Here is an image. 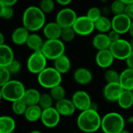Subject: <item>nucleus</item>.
Instances as JSON below:
<instances>
[{
  "label": "nucleus",
  "mask_w": 133,
  "mask_h": 133,
  "mask_svg": "<svg viewBox=\"0 0 133 133\" xmlns=\"http://www.w3.org/2000/svg\"><path fill=\"white\" fill-rule=\"evenodd\" d=\"M45 22V14L41 11L39 6H28L24 10L22 16L23 26L32 33L43 29L46 24Z\"/></svg>",
  "instance_id": "obj_1"
},
{
  "label": "nucleus",
  "mask_w": 133,
  "mask_h": 133,
  "mask_svg": "<svg viewBox=\"0 0 133 133\" xmlns=\"http://www.w3.org/2000/svg\"><path fill=\"white\" fill-rule=\"evenodd\" d=\"M102 118L97 111L89 109L79 113L76 124L79 129L84 133H94L101 129Z\"/></svg>",
  "instance_id": "obj_2"
},
{
  "label": "nucleus",
  "mask_w": 133,
  "mask_h": 133,
  "mask_svg": "<svg viewBox=\"0 0 133 133\" xmlns=\"http://www.w3.org/2000/svg\"><path fill=\"white\" fill-rule=\"evenodd\" d=\"M24 84L16 79H11L4 86L1 87L0 94L2 99L9 102H15L22 100L26 92Z\"/></svg>",
  "instance_id": "obj_3"
},
{
  "label": "nucleus",
  "mask_w": 133,
  "mask_h": 133,
  "mask_svg": "<svg viewBox=\"0 0 133 133\" xmlns=\"http://www.w3.org/2000/svg\"><path fill=\"white\" fill-rule=\"evenodd\" d=\"M125 120L118 112H109L102 118L101 130L104 133H120L125 129Z\"/></svg>",
  "instance_id": "obj_4"
},
{
  "label": "nucleus",
  "mask_w": 133,
  "mask_h": 133,
  "mask_svg": "<svg viewBox=\"0 0 133 133\" xmlns=\"http://www.w3.org/2000/svg\"><path fill=\"white\" fill-rule=\"evenodd\" d=\"M62 81V74H60L54 67H47L37 75L38 83L45 89L51 90L52 88L61 85Z\"/></svg>",
  "instance_id": "obj_5"
},
{
  "label": "nucleus",
  "mask_w": 133,
  "mask_h": 133,
  "mask_svg": "<svg viewBox=\"0 0 133 133\" xmlns=\"http://www.w3.org/2000/svg\"><path fill=\"white\" fill-rule=\"evenodd\" d=\"M41 51L48 60L55 61L65 55V45L61 39L46 40L44 43Z\"/></svg>",
  "instance_id": "obj_6"
},
{
  "label": "nucleus",
  "mask_w": 133,
  "mask_h": 133,
  "mask_svg": "<svg viewBox=\"0 0 133 133\" xmlns=\"http://www.w3.org/2000/svg\"><path fill=\"white\" fill-rule=\"evenodd\" d=\"M47 61L48 59L41 51H33L26 61L27 70L30 73L39 75L47 68Z\"/></svg>",
  "instance_id": "obj_7"
},
{
  "label": "nucleus",
  "mask_w": 133,
  "mask_h": 133,
  "mask_svg": "<svg viewBox=\"0 0 133 133\" xmlns=\"http://www.w3.org/2000/svg\"><path fill=\"white\" fill-rule=\"evenodd\" d=\"M109 50L115 58L118 60H126L132 51L130 42L122 38L111 43Z\"/></svg>",
  "instance_id": "obj_8"
},
{
  "label": "nucleus",
  "mask_w": 133,
  "mask_h": 133,
  "mask_svg": "<svg viewBox=\"0 0 133 133\" xmlns=\"http://www.w3.org/2000/svg\"><path fill=\"white\" fill-rule=\"evenodd\" d=\"M78 16L75 10L69 7L62 8L56 15L55 22L62 28L72 27Z\"/></svg>",
  "instance_id": "obj_9"
},
{
  "label": "nucleus",
  "mask_w": 133,
  "mask_h": 133,
  "mask_svg": "<svg viewBox=\"0 0 133 133\" xmlns=\"http://www.w3.org/2000/svg\"><path fill=\"white\" fill-rule=\"evenodd\" d=\"M76 34L80 36H88L95 30V24L87 15L78 16L73 26Z\"/></svg>",
  "instance_id": "obj_10"
},
{
  "label": "nucleus",
  "mask_w": 133,
  "mask_h": 133,
  "mask_svg": "<svg viewBox=\"0 0 133 133\" xmlns=\"http://www.w3.org/2000/svg\"><path fill=\"white\" fill-rule=\"evenodd\" d=\"M72 101L73 102L76 110L82 111L90 109L93 101L90 94L84 90H77L72 96Z\"/></svg>",
  "instance_id": "obj_11"
},
{
  "label": "nucleus",
  "mask_w": 133,
  "mask_h": 133,
  "mask_svg": "<svg viewBox=\"0 0 133 133\" xmlns=\"http://www.w3.org/2000/svg\"><path fill=\"white\" fill-rule=\"evenodd\" d=\"M61 115L55 107L43 110L41 122L44 126L48 129L55 128L60 122Z\"/></svg>",
  "instance_id": "obj_12"
},
{
  "label": "nucleus",
  "mask_w": 133,
  "mask_h": 133,
  "mask_svg": "<svg viewBox=\"0 0 133 133\" xmlns=\"http://www.w3.org/2000/svg\"><path fill=\"white\" fill-rule=\"evenodd\" d=\"M132 21V20L125 13L114 16L113 19H111L112 30L118 33L120 35L129 33Z\"/></svg>",
  "instance_id": "obj_13"
},
{
  "label": "nucleus",
  "mask_w": 133,
  "mask_h": 133,
  "mask_svg": "<svg viewBox=\"0 0 133 133\" xmlns=\"http://www.w3.org/2000/svg\"><path fill=\"white\" fill-rule=\"evenodd\" d=\"M123 91L124 89L119 83H107L103 90V96L109 102H118Z\"/></svg>",
  "instance_id": "obj_14"
},
{
  "label": "nucleus",
  "mask_w": 133,
  "mask_h": 133,
  "mask_svg": "<svg viewBox=\"0 0 133 133\" xmlns=\"http://www.w3.org/2000/svg\"><path fill=\"white\" fill-rule=\"evenodd\" d=\"M115 57L109 49L98 51L95 56L96 64L102 69H109L114 63Z\"/></svg>",
  "instance_id": "obj_15"
},
{
  "label": "nucleus",
  "mask_w": 133,
  "mask_h": 133,
  "mask_svg": "<svg viewBox=\"0 0 133 133\" xmlns=\"http://www.w3.org/2000/svg\"><path fill=\"white\" fill-rule=\"evenodd\" d=\"M55 108L58 111L60 115L64 116V117L72 116L76 111V108L73 102L72 101V100L71 99L69 100L67 98H65L59 101H57L55 103Z\"/></svg>",
  "instance_id": "obj_16"
},
{
  "label": "nucleus",
  "mask_w": 133,
  "mask_h": 133,
  "mask_svg": "<svg viewBox=\"0 0 133 133\" xmlns=\"http://www.w3.org/2000/svg\"><path fill=\"white\" fill-rule=\"evenodd\" d=\"M73 79L79 85L85 86L90 83L93 80V74L90 69L84 67L78 68L73 73Z\"/></svg>",
  "instance_id": "obj_17"
},
{
  "label": "nucleus",
  "mask_w": 133,
  "mask_h": 133,
  "mask_svg": "<svg viewBox=\"0 0 133 133\" xmlns=\"http://www.w3.org/2000/svg\"><path fill=\"white\" fill-rule=\"evenodd\" d=\"M62 31V28L56 22H51L46 23L43 28V34L46 40L60 39Z\"/></svg>",
  "instance_id": "obj_18"
},
{
  "label": "nucleus",
  "mask_w": 133,
  "mask_h": 133,
  "mask_svg": "<svg viewBox=\"0 0 133 133\" xmlns=\"http://www.w3.org/2000/svg\"><path fill=\"white\" fill-rule=\"evenodd\" d=\"M30 34V31L24 26H19L12 31L11 39L16 45L20 46L26 44Z\"/></svg>",
  "instance_id": "obj_19"
},
{
  "label": "nucleus",
  "mask_w": 133,
  "mask_h": 133,
  "mask_svg": "<svg viewBox=\"0 0 133 133\" xmlns=\"http://www.w3.org/2000/svg\"><path fill=\"white\" fill-rule=\"evenodd\" d=\"M15 60L13 50L10 46L3 44L0 46V67H7Z\"/></svg>",
  "instance_id": "obj_20"
},
{
  "label": "nucleus",
  "mask_w": 133,
  "mask_h": 133,
  "mask_svg": "<svg viewBox=\"0 0 133 133\" xmlns=\"http://www.w3.org/2000/svg\"><path fill=\"white\" fill-rule=\"evenodd\" d=\"M93 46L97 51L108 50L110 48L111 45V41L109 39L108 34H101L99 33L94 36L92 41Z\"/></svg>",
  "instance_id": "obj_21"
},
{
  "label": "nucleus",
  "mask_w": 133,
  "mask_h": 133,
  "mask_svg": "<svg viewBox=\"0 0 133 133\" xmlns=\"http://www.w3.org/2000/svg\"><path fill=\"white\" fill-rule=\"evenodd\" d=\"M119 83L124 90L133 91V69L127 68L120 73Z\"/></svg>",
  "instance_id": "obj_22"
},
{
  "label": "nucleus",
  "mask_w": 133,
  "mask_h": 133,
  "mask_svg": "<svg viewBox=\"0 0 133 133\" xmlns=\"http://www.w3.org/2000/svg\"><path fill=\"white\" fill-rule=\"evenodd\" d=\"M71 66V61L66 55H64L54 61L53 67L62 75L67 73L70 70Z\"/></svg>",
  "instance_id": "obj_23"
},
{
  "label": "nucleus",
  "mask_w": 133,
  "mask_h": 133,
  "mask_svg": "<svg viewBox=\"0 0 133 133\" xmlns=\"http://www.w3.org/2000/svg\"><path fill=\"white\" fill-rule=\"evenodd\" d=\"M41 94L34 88L26 89L23 97V101L26 103L27 106H33V105H38Z\"/></svg>",
  "instance_id": "obj_24"
},
{
  "label": "nucleus",
  "mask_w": 133,
  "mask_h": 133,
  "mask_svg": "<svg viewBox=\"0 0 133 133\" xmlns=\"http://www.w3.org/2000/svg\"><path fill=\"white\" fill-rule=\"evenodd\" d=\"M16 123L13 118L3 115L0 118V133H12L16 129Z\"/></svg>",
  "instance_id": "obj_25"
},
{
  "label": "nucleus",
  "mask_w": 133,
  "mask_h": 133,
  "mask_svg": "<svg viewBox=\"0 0 133 133\" xmlns=\"http://www.w3.org/2000/svg\"><path fill=\"white\" fill-rule=\"evenodd\" d=\"M43 110L39 105L28 106L25 112V119L30 122H36L41 118Z\"/></svg>",
  "instance_id": "obj_26"
},
{
  "label": "nucleus",
  "mask_w": 133,
  "mask_h": 133,
  "mask_svg": "<svg viewBox=\"0 0 133 133\" xmlns=\"http://www.w3.org/2000/svg\"><path fill=\"white\" fill-rule=\"evenodd\" d=\"M44 43V41H43L42 37L39 34L35 33H31L28 37L26 44L33 51H41Z\"/></svg>",
  "instance_id": "obj_27"
},
{
  "label": "nucleus",
  "mask_w": 133,
  "mask_h": 133,
  "mask_svg": "<svg viewBox=\"0 0 133 133\" xmlns=\"http://www.w3.org/2000/svg\"><path fill=\"white\" fill-rule=\"evenodd\" d=\"M95 30L101 34H108L112 30V22L108 17L102 16L95 23Z\"/></svg>",
  "instance_id": "obj_28"
},
{
  "label": "nucleus",
  "mask_w": 133,
  "mask_h": 133,
  "mask_svg": "<svg viewBox=\"0 0 133 133\" xmlns=\"http://www.w3.org/2000/svg\"><path fill=\"white\" fill-rule=\"evenodd\" d=\"M118 106L124 110H128L133 106V92L124 90L118 101Z\"/></svg>",
  "instance_id": "obj_29"
},
{
  "label": "nucleus",
  "mask_w": 133,
  "mask_h": 133,
  "mask_svg": "<svg viewBox=\"0 0 133 133\" xmlns=\"http://www.w3.org/2000/svg\"><path fill=\"white\" fill-rule=\"evenodd\" d=\"M49 94L52 97L53 100L57 102V101L65 99L66 93H65V88L62 85H59V86H57V87L52 88L51 90H50Z\"/></svg>",
  "instance_id": "obj_30"
},
{
  "label": "nucleus",
  "mask_w": 133,
  "mask_h": 133,
  "mask_svg": "<svg viewBox=\"0 0 133 133\" xmlns=\"http://www.w3.org/2000/svg\"><path fill=\"white\" fill-rule=\"evenodd\" d=\"M104 79L107 83H116L120 81V73L113 69H108L104 72Z\"/></svg>",
  "instance_id": "obj_31"
},
{
  "label": "nucleus",
  "mask_w": 133,
  "mask_h": 133,
  "mask_svg": "<svg viewBox=\"0 0 133 133\" xmlns=\"http://www.w3.org/2000/svg\"><path fill=\"white\" fill-rule=\"evenodd\" d=\"M27 105L23 101V100H19L12 103V112L16 115H24L27 108Z\"/></svg>",
  "instance_id": "obj_32"
},
{
  "label": "nucleus",
  "mask_w": 133,
  "mask_h": 133,
  "mask_svg": "<svg viewBox=\"0 0 133 133\" xmlns=\"http://www.w3.org/2000/svg\"><path fill=\"white\" fill-rule=\"evenodd\" d=\"M126 5L124 4L122 0H115L111 5V11L114 16L124 14L125 12Z\"/></svg>",
  "instance_id": "obj_33"
},
{
  "label": "nucleus",
  "mask_w": 133,
  "mask_h": 133,
  "mask_svg": "<svg viewBox=\"0 0 133 133\" xmlns=\"http://www.w3.org/2000/svg\"><path fill=\"white\" fill-rule=\"evenodd\" d=\"M53 102H54V100L50 94H42L41 96L38 105L42 108V110H45V109L54 107Z\"/></svg>",
  "instance_id": "obj_34"
},
{
  "label": "nucleus",
  "mask_w": 133,
  "mask_h": 133,
  "mask_svg": "<svg viewBox=\"0 0 133 133\" xmlns=\"http://www.w3.org/2000/svg\"><path fill=\"white\" fill-rule=\"evenodd\" d=\"M76 35V34L72 27L64 28V29H62L60 39L63 42H71L75 39Z\"/></svg>",
  "instance_id": "obj_35"
},
{
  "label": "nucleus",
  "mask_w": 133,
  "mask_h": 133,
  "mask_svg": "<svg viewBox=\"0 0 133 133\" xmlns=\"http://www.w3.org/2000/svg\"><path fill=\"white\" fill-rule=\"evenodd\" d=\"M55 2L53 0H42L39 4V8L44 14L51 13L55 9Z\"/></svg>",
  "instance_id": "obj_36"
},
{
  "label": "nucleus",
  "mask_w": 133,
  "mask_h": 133,
  "mask_svg": "<svg viewBox=\"0 0 133 133\" xmlns=\"http://www.w3.org/2000/svg\"><path fill=\"white\" fill-rule=\"evenodd\" d=\"M87 16L93 21V22H96L97 20H98L103 15H102V11L99 7L97 6H94L91 7L88 9L87 12Z\"/></svg>",
  "instance_id": "obj_37"
},
{
  "label": "nucleus",
  "mask_w": 133,
  "mask_h": 133,
  "mask_svg": "<svg viewBox=\"0 0 133 133\" xmlns=\"http://www.w3.org/2000/svg\"><path fill=\"white\" fill-rule=\"evenodd\" d=\"M11 73L6 67H0V87L11 80Z\"/></svg>",
  "instance_id": "obj_38"
},
{
  "label": "nucleus",
  "mask_w": 133,
  "mask_h": 133,
  "mask_svg": "<svg viewBox=\"0 0 133 133\" xmlns=\"http://www.w3.org/2000/svg\"><path fill=\"white\" fill-rule=\"evenodd\" d=\"M14 14L12 7H7L0 5V17L4 19H10Z\"/></svg>",
  "instance_id": "obj_39"
},
{
  "label": "nucleus",
  "mask_w": 133,
  "mask_h": 133,
  "mask_svg": "<svg viewBox=\"0 0 133 133\" xmlns=\"http://www.w3.org/2000/svg\"><path fill=\"white\" fill-rule=\"evenodd\" d=\"M9 71L10 72V73L12 75H16L17 74L20 69H21V63L19 61H18L17 59H15L12 62H11L7 67H6Z\"/></svg>",
  "instance_id": "obj_40"
},
{
  "label": "nucleus",
  "mask_w": 133,
  "mask_h": 133,
  "mask_svg": "<svg viewBox=\"0 0 133 133\" xmlns=\"http://www.w3.org/2000/svg\"><path fill=\"white\" fill-rule=\"evenodd\" d=\"M108 35L109 39L111 40V43L115 42V41H118L119 39H121V37H120V34H119L118 33H117L116 31L113 30H111L108 34Z\"/></svg>",
  "instance_id": "obj_41"
},
{
  "label": "nucleus",
  "mask_w": 133,
  "mask_h": 133,
  "mask_svg": "<svg viewBox=\"0 0 133 133\" xmlns=\"http://www.w3.org/2000/svg\"><path fill=\"white\" fill-rule=\"evenodd\" d=\"M17 3V0H1L0 5L7 6V7H12Z\"/></svg>",
  "instance_id": "obj_42"
},
{
  "label": "nucleus",
  "mask_w": 133,
  "mask_h": 133,
  "mask_svg": "<svg viewBox=\"0 0 133 133\" xmlns=\"http://www.w3.org/2000/svg\"><path fill=\"white\" fill-rule=\"evenodd\" d=\"M125 14L128 17H129L132 20H133V3H132V4L129 5H127V6H126Z\"/></svg>",
  "instance_id": "obj_43"
},
{
  "label": "nucleus",
  "mask_w": 133,
  "mask_h": 133,
  "mask_svg": "<svg viewBox=\"0 0 133 133\" xmlns=\"http://www.w3.org/2000/svg\"><path fill=\"white\" fill-rule=\"evenodd\" d=\"M125 62H126L127 67L133 69V51H132V53L130 54V55L128 57V58L125 60Z\"/></svg>",
  "instance_id": "obj_44"
},
{
  "label": "nucleus",
  "mask_w": 133,
  "mask_h": 133,
  "mask_svg": "<svg viewBox=\"0 0 133 133\" xmlns=\"http://www.w3.org/2000/svg\"><path fill=\"white\" fill-rule=\"evenodd\" d=\"M71 2V0H56V3L62 6H64V8L67 7V5H69Z\"/></svg>",
  "instance_id": "obj_45"
},
{
  "label": "nucleus",
  "mask_w": 133,
  "mask_h": 133,
  "mask_svg": "<svg viewBox=\"0 0 133 133\" xmlns=\"http://www.w3.org/2000/svg\"><path fill=\"white\" fill-rule=\"evenodd\" d=\"M129 34L132 37V38H133V20L132 21V23H131V26H130V28H129Z\"/></svg>",
  "instance_id": "obj_46"
},
{
  "label": "nucleus",
  "mask_w": 133,
  "mask_h": 133,
  "mask_svg": "<svg viewBox=\"0 0 133 133\" xmlns=\"http://www.w3.org/2000/svg\"><path fill=\"white\" fill-rule=\"evenodd\" d=\"M3 44H5L4 43V35L2 33H0V46Z\"/></svg>",
  "instance_id": "obj_47"
},
{
  "label": "nucleus",
  "mask_w": 133,
  "mask_h": 133,
  "mask_svg": "<svg viewBox=\"0 0 133 133\" xmlns=\"http://www.w3.org/2000/svg\"><path fill=\"white\" fill-rule=\"evenodd\" d=\"M122 2H124V4L127 6L131 5L132 3H133V0H122Z\"/></svg>",
  "instance_id": "obj_48"
},
{
  "label": "nucleus",
  "mask_w": 133,
  "mask_h": 133,
  "mask_svg": "<svg viewBox=\"0 0 133 133\" xmlns=\"http://www.w3.org/2000/svg\"><path fill=\"white\" fill-rule=\"evenodd\" d=\"M128 122L129 123H133V116H131L128 118Z\"/></svg>",
  "instance_id": "obj_49"
},
{
  "label": "nucleus",
  "mask_w": 133,
  "mask_h": 133,
  "mask_svg": "<svg viewBox=\"0 0 133 133\" xmlns=\"http://www.w3.org/2000/svg\"><path fill=\"white\" fill-rule=\"evenodd\" d=\"M30 133H42L41 131H39V130H33V131H31Z\"/></svg>",
  "instance_id": "obj_50"
},
{
  "label": "nucleus",
  "mask_w": 133,
  "mask_h": 133,
  "mask_svg": "<svg viewBox=\"0 0 133 133\" xmlns=\"http://www.w3.org/2000/svg\"><path fill=\"white\" fill-rule=\"evenodd\" d=\"M129 42H130V44H131V47H132V49L133 51V38L131 39V41Z\"/></svg>",
  "instance_id": "obj_51"
},
{
  "label": "nucleus",
  "mask_w": 133,
  "mask_h": 133,
  "mask_svg": "<svg viewBox=\"0 0 133 133\" xmlns=\"http://www.w3.org/2000/svg\"><path fill=\"white\" fill-rule=\"evenodd\" d=\"M120 133H131L129 131H128V130H126V129H124L122 132H121Z\"/></svg>",
  "instance_id": "obj_52"
},
{
  "label": "nucleus",
  "mask_w": 133,
  "mask_h": 133,
  "mask_svg": "<svg viewBox=\"0 0 133 133\" xmlns=\"http://www.w3.org/2000/svg\"><path fill=\"white\" fill-rule=\"evenodd\" d=\"M12 133H16V132H12Z\"/></svg>",
  "instance_id": "obj_53"
}]
</instances>
